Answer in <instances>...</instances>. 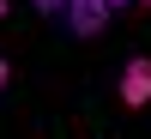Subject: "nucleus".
<instances>
[{
  "label": "nucleus",
  "instance_id": "f257e3e1",
  "mask_svg": "<svg viewBox=\"0 0 151 139\" xmlns=\"http://www.w3.org/2000/svg\"><path fill=\"white\" fill-rule=\"evenodd\" d=\"M109 0H67V6H60V18H67V30L73 36H85V42H91V36H103L109 30Z\"/></svg>",
  "mask_w": 151,
  "mask_h": 139
},
{
  "label": "nucleus",
  "instance_id": "f03ea898",
  "mask_svg": "<svg viewBox=\"0 0 151 139\" xmlns=\"http://www.w3.org/2000/svg\"><path fill=\"white\" fill-rule=\"evenodd\" d=\"M115 91H121L127 109H145L151 103V55H133L127 67H121V85H115Z\"/></svg>",
  "mask_w": 151,
  "mask_h": 139
},
{
  "label": "nucleus",
  "instance_id": "7ed1b4c3",
  "mask_svg": "<svg viewBox=\"0 0 151 139\" xmlns=\"http://www.w3.org/2000/svg\"><path fill=\"white\" fill-rule=\"evenodd\" d=\"M36 12H42V18H60V6H67V0H30Z\"/></svg>",
  "mask_w": 151,
  "mask_h": 139
},
{
  "label": "nucleus",
  "instance_id": "20e7f679",
  "mask_svg": "<svg viewBox=\"0 0 151 139\" xmlns=\"http://www.w3.org/2000/svg\"><path fill=\"white\" fill-rule=\"evenodd\" d=\"M6 85H12V67H6V55H0V91H6Z\"/></svg>",
  "mask_w": 151,
  "mask_h": 139
},
{
  "label": "nucleus",
  "instance_id": "39448f33",
  "mask_svg": "<svg viewBox=\"0 0 151 139\" xmlns=\"http://www.w3.org/2000/svg\"><path fill=\"white\" fill-rule=\"evenodd\" d=\"M6 6H12V0H0V24H6Z\"/></svg>",
  "mask_w": 151,
  "mask_h": 139
},
{
  "label": "nucleus",
  "instance_id": "423d86ee",
  "mask_svg": "<svg viewBox=\"0 0 151 139\" xmlns=\"http://www.w3.org/2000/svg\"><path fill=\"white\" fill-rule=\"evenodd\" d=\"M109 6H127V0H109Z\"/></svg>",
  "mask_w": 151,
  "mask_h": 139
},
{
  "label": "nucleus",
  "instance_id": "0eeeda50",
  "mask_svg": "<svg viewBox=\"0 0 151 139\" xmlns=\"http://www.w3.org/2000/svg\"><path fill=\"white\" fill-rule=\"evenodd\" d=\"M145 6H151V0H145Z\"/></svg>",
  "mask_w": 151,
  "mask_h": 139
}]
</instances>
